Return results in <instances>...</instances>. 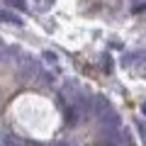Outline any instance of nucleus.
Instances as JSON below:
<instances>
[{
    "instance_id": "nucleus-2",
    "label": "nucleus",
    "mask_w": 146,
    "mask_h": 146,
    "mask_svg": "<svg viewBox=\"0 0 146 146\" xmlns=\"http://www.w3.org/2000/svg\"><path fill=\"white\" fill-rule=\"evenodd\" d=\"M105 131V139L110 141V144H129V131L124 129V127H112V129H102Z\"/></svg>"
},
{
    "instance_id": "nucleus-9",
    "label": "nucleus",
    "mask_w": 146,
    "mask_h": 146,
    "mask_svg": "<svg viewBox=\"0 0 146 146\" xmlns=\"http://www.w3.org/2000/svg\"><path fill=\"white\" fill-rule=\"evenodd\" d=\"M141 110H144V115H146V102H144V105H141Z\"/></svg>"
},
{
    "instance_id": "nucleus-4",
    "label": "nucleus",
    "mask_w": 146,
    "mask_h": 146,
    "mask_svg": "<svg viewBox=\"0 0 146 146\" xmlns=\"http://www.w3.org/2000/svg\"><path fill=\"white\" fill-rule=\"evenodd\" d=\"M44 61H46L49 66H54V71H58V56L54 51H44Z\"/></svg>"
},
{
    "instance_id": "nucleus-1",
    "label": "nucleus",
    "mask_w": 146,
    "mask_h": 146,
    "mask_svg": "<svg viewBox=\"0 0 146 146\" xmlns=\"http://www.w3.org/2000/svg\"><path fill=\"white\" fill-rule=\"evenodd\" d=\"M93 115L98 117V122L102 124V129H112V127L122 124L119 115L112 110V105H110L107 98H102V95H95L93 98Z\"/></svg>"
},
{
    "instance_id": "nucleus-8",
    "label": "nucleus",
    "mask_w": 146,
    "mask_h": 146,
    "mask_svg": "<svg viewBox=\"0 0 146 146\" xmlns=\"http://www.w3.org/2000/svg\"><path fill=\"white\" fill-rule=\"evenodd\" d=\"M12 5H15V7H17V10H25V7H27V5H25V3H22V0H12Z\"/></svg>"
},
{
    "instance_id": "nucleus-6",
    "label": "nucleus",
    "mask_w": 146,
    "mask_h": 146,
    "mask_svg": "<svg viewBox=\"0 0 146 146\" xmlns=\"http://www.w3.org/2000/svg\"><path fill=\"white\" fill-rule=\"evenodd\" d=\"M136 127H139V131H141V141H144V144H146V127H144V122H136Z\"/></svg>"
},
{
    "instance_id": "nucleus-5",
    "label": "nucleus",
    "mask_w": 146,
    "mask_h": 146,
    "mask_svg": "<svg viewBox=\"0 0 146 146\" xmlns=\"http://www.w3.org/2000/svg\"><path fill=\"white\" fill-rule=\"evenodd\" d=\"M3 20H5V22H12V25H22V20L15 15V12H10V10H3Z\"/></svg>"
},
{
    "instance_id": "nucleus-7",
    "label": "nucleus",
    "mask_w": 146,
    "mask_h": 146,
    "mask_svg": "<svg viewBox=\"0 0 146 146\" xmlns=\"http://www.w3.org/2000/svg\"><path fill=\"white\" fill-rule=\"evenodd\" d=\"M3 144H15V139H12V134H7V131H5V134H3Z\"/></svg>"
},
{
    "instance_id": "nucleus-3",
    "label": "nucleus",
    "mask_w": 146,
    "mask_h": 146,
    "mask_svg": "<svg viewBox=\"0 0 146 146\" xmlns=\"http://www.w3.org/2000/svg\"><path fill=\"white\" fill-rule=\"evenodd\" d=\"M36 73H39V63L32 61V58L29 61L25 58V61H22V76H36Z\"/></svg>"
}]
</instances>
